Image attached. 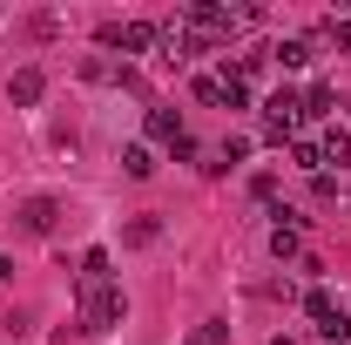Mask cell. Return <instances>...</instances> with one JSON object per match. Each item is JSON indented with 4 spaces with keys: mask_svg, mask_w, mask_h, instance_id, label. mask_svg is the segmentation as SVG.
<instances>
[{
    "mask_svg": "<svg viewBox=\"0 0 351 345\" xmlns=\"http://www.w3.org/2000/svg\"><path fill=\"white\" fill-rule=\"evenodd\" d=\"M129 318V298L115 291V285H95V291H82V325L88 332H115Z\"/></svg>",
    "mask_w": 351,
    "mask_h": 345,
    "instance_id": "6da1fadb",
    "label": "cell"
},
{
    "mask_svg": "<svg viewBox=\"0 0 351 345\" xmlns=\"http://www.w3.org/2000/svg\"><path fill=\"white\" fill-rule=\"evenodd\" d=\"M298 122H304V102H298L291 88H277V95L263 102V135H270V142H298Z\"/></svg>",
    "mask_w": 351,
    "mask_h": 345,
    "instance_id": "7a4b0ae2",
    "label": "cell"
},
{
    "mask_svg": "<svg viewBox=\"0 0 351 345\" xmlns=\"http://www.w3.org/2000/svg\"><path fill=\"white\" fill-rule=\"evenodd\" d=\"M196 95L210 102V109H250V82L237 75V68H223V75H203Z\"/></svg>",
    "mask_w": 351,
    "mask_h": 345,
    "instance_id": "3957f363",
    "label": "cell"
},
{
    "mask_svg": "<svg viewBox=\"0 0 351 345\" xmlns=\"http://www.w3.org/2000/svg\"><path fill=\"white\" fill-rule=\"evenodd\" d=\"M101 47L142 54V47H156V27H142V21H101Z\"/></svg>",
    "mask_w": 351,
    "mask_h": 345,
    "instance_id": "277c9868",
    "label": "cell"
},
{
    "mask_svg": "<svg viewBox=\"0 0 351 345\" xmlns=\"http://www.w3.org/2000/svg\"><path fill=\"white\" fill-rule=\"evenodd\" d=\"M189 47H203L189 27H176V21H162V27H156V54H162L169 68H182V61H189Z\"/></svg>",
    "mask_w": 351,
    "mask_h": 345,
    "instance_id": "5b68a950",
    "label": "cell"
},
{
    "mask_svg": "<svg viewBox=\"0 0 351 345\" xmlns=\"http://www.w3.org/2000/svg\"><path fill=\"white\" fill-rule=\"evenodd\" d=\"M304 311H311V325H317L324 339H338V345H345V311L331 304V291H311V298H304Z\"/></svg>",
    "mask_w": 351,
    "mask_h": 345,
    "instance_id": "8992f818",
    "label": "cell"
},
{
    "mask_svg": "<svg viewBox=\"0 0 351 345\" xmlns=\"http://www.w3.org/2000/svg\"><path fill=\"white\" fill-rule=\"evenodd\" d=\"M7 95H14L21 109H34V102L47 95V75H41V68H14V82H7Z\"/></svg>",
    "mask_w": 351,
    "mask_h": 345,
    "instance_id": "52a82bcc",
    "label": "cell"
},
{
    "mask_svg": "<svg viewBox=\"0 0 351 345\" xmlns=\"http://www.w3.org/2000/svg\"><path fill=\"white\" fill-rule=\"evenodd\" d=\"M54 216H61V203H54V197H34V203L21 210V230H34V237H47V230H54Z\"/></svg>",
    "mask_w": 351,
    "mask_h": 345,
    "instance_id": "ba28073f",
    "label": "cell"
},
{
    "mask_svg": "<svg viewBox=\"0 0 351 345\" xmlns=\"http://www.w3.org/2000/svg\"><path fill=\"white\" fill-rule=\"evenodd\" d=\"M149 135H156V142H182V115H176V109H149Z\"/></svg>",
    "mask_w": 351,
    "mask_h": 345,
    "instance_id": "9c48e42d",
    "label": "cell"
},
{
    "mask_svg": "<svg viewBox=\"0 0 351 345\" xmlns=\"http://www.w3.org/2000/svg\"><path fill=\"white\" fill-rule=\"evenodd\" d=\"M317 156H324V163H351V135L345 129H324V135H317Z\"/></svg>",
    "mask_w": 351,
    "mask_h": 345,
    "instance_id": "30bf717a",
    "label": "cell"
},
{
    "mask_svg": "<svg viewBox=\"0 0 351 345\" xmlns=\"http://www.w3.org/2000/svg\"><path fill=\"white\" fill-rule=\"evenodd\" d=\"M122 170H129L135 183H142V176H156V156H149V142H129V149H122Z\"/></svg>",
    "mask_w": 351,
    "mask_h": 345,
    "instance_id": "8fae6325",
    "label": "cell"
},
{
    "mask_svg": "<svg viewBox=\"0 0 351 345\" xmlns=\"http://www.w3.org/2000/svg\"><path fill=\"white\" fill-rule=\"evenodd\" d=\"M270 61H277V68H304V61H311V41H277V47H270Z\"/></svg>",
    "mask_w": 351,
    "mask_h": 345,
    "instance_id": "7c38bea8",
    "label": "cell"
},
{
    "mask_svg": "<svg viewBox=\"0 0 351 345\" xmlns=\"http://www.w3.org/2000/svg\"><path fill=\"white\" fill-rule=\"evenodd\" d=\"M95 285H108V251H88L82 258V291H95Z\"/></svg>",
    "mask_w": 351,
    "mask_h": 345,
    "instance_id": "4fadbf2b",
    "label": "cell"
},
{
    "mask_svg": "<svg viewBox=\"0 0 351 345\" xmlns=\"http://www.w3.org/2000/svg\"><path fill=\"white\" fill-rule=\"evenodd\" d=\"M270 251H277V258H298V251H304L298 223H277V230H270Z\"/></svg>",
    "mask_w": 351,
    "mask_h": 345,
    "instance_id": "5bb4252c",
    "label": "cell"
},
{
    "mask_svg": "<svg viewBox=\"0 0 351 345\" xmlns=\"http://www.w3.org/2000/svg\"><path fill=\"white\" fill-rule=\"evenodd\" d=\"M156 237H162V223H156V216H135L129 230H122V244H135V251H142V244H156Z\"/></svg>",
    "mask_w": 351,
    "mask_h": 345,
    "instance_id": "9a60e30c",
    "label": "cell"
},
{
    "mask_svg": "<svg viewBox=\"0 0 351 345\" xmlns=\"http://www.w3.org/2000/svg\"><path fill=\"white\" fill-rule=\"evenodd\" d=\"M291 163H298V170H311V176H324V156H317V142H304V135L291 142Z\"/></svg>",
    "mask_w": 351,
    "mask_h": 345,
    "instance_id": "2e32d148",
    "label": "cell"
},
{
    "mask_svg": "<svg viewBox=\"0 0 351 345\" xmlns=\"http://www.w3.org/2000/svg\"><path fill=\"white\" fill-rule=\"evenodd\" d=\"M223 339H230V325H217V318H210V325H196L182 345H223Z\"/></svg>",
    "mask_w": 351,
    "mask_h": 345,
    "instance_id": "e0dca14e",
    "label": "cell"
},
{
    "mask_svg": "<svg viewBox=\"0 0 351 345\" xmlns=\"http://www.w3.org/2000/svg\"><path fill=\"white\" fill-rule=\"evenodd\" d=\"M298 102H304V115H331V88H324V82L311 88V95H298Z\"/></svg>",
    "mask_w": 351,
    "mask_h": 345,
    "instance_id": "ac0fdd59",
    "label": "cell"
},
{
    "mask_svg": "<svg viewBox=\"0 0 351 345\" xmlns=\"http://www.w3.org/2000/svg\"><path fill=\"white\" fill-rule=\"evenodd\" d=\"M331 41H338V47L351 54V21H331Z\"/></svg>",
    "mask_w": 351,
    "mask_h": 345,
    "instance_id": "d6986e66",
    "label": "cell"
},
{
    "mask_svg": "<svg viewBox=\"0 0 351 345\" xmlns=\"http://www.w3.org/2000/svg\"><path fill=\"white\" fill-rule=\"evenodd\" d=\"M7 278H14V264H7V258H0V285H7Z\"/></svg>",
    "mask_w": 351,
    "mask_h": 345,
    "instance_id": "ffe728a7",
    "label": "cell"
},
{
    "mask_svg": "<svg viewBox=\"0 0 351 345\" xmlns=\"http://www.w3.org/2000/svg\"><path fill=\"white\" fill-rule=\"evenodd\" d=\"M270 345H291V339H270Z\"/></svg>",
    "mask_w": 351,
    "mask_h": 345,
    "instance_id": "44dd1931",
    "label": "cell"
}]
</instances>
